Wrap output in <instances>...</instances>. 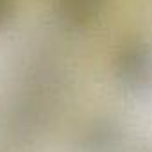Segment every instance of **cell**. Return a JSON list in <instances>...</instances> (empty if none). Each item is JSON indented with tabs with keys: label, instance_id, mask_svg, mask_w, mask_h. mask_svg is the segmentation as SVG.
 Segmentation results:
<instances>
[{
	"label": "cell",
	"instance_id": "1",
	"mask_svg": "<svg viewBox=\"0 0 152 152\" xmlns=\"http://www.w3.org/2000/svg\"><path fill=\"white\" fill-rule=\"evenodd\" d=\"M111 72L116 84L131 95L152 91V39L143 34L125 36L111 57Z\"/></svg>",
	"mask_w": 152,
	"mask_h": 152
},
{
	"label": "cell",
	"instance_id": "2",
	"mask_svg": "<svg viewBox=\"0 0 152 152\" xmlns=\"http://www.w3.org/2000/svg\"><path fill=\"white\" fill-rule=\"evenodd\" d=\"M125 141L122 122L113 115H95L83 124L75 138L77 152H120Z\"/></svg>",
	"mask_w": 152,
	"mask_h": 152
},
{
	"label": "cell",
	"instance_id": "3",
	"mask_svg": "<svg viewBox=\"0 0 152 152\" xmlns=\"http://www.w3.org/2000/svg\"><path fill=\"white\" fill-rule=\"evenodd\" d=\"M107 0H56V16L68 31H86L104 15Z\"/></svg>",
	"mask_w": 152,
	"mask_h": 152
},
{
	"label": "cell",
	"instance_id": "4",
	"mask_svg": "<svg viewBox=\"0 0 152 152\" xmlns=\"http://www.w3.org/2000/svg\"><path fill=\"white\" fill-rule=\"evenodd\" d=\"M16 13V0H0V31L6 29Z\"/></svg>",
	"mask_w": 152,
	"mask_h": 152
},
{
	"label": "cell",
	"instance_id": "5",
	"mask_svg": "<svg viewBox=\"0 0 152 152\" xmlns=\"http://www.w3.org/2000/svg\"><path fill=\"white\" fill-rule=\"evenodd\" d=\"M141 152H152V148H143Z\"/></svg>",
	"mask_w": 152,
	"mask_h": 152
}]
</instances>
